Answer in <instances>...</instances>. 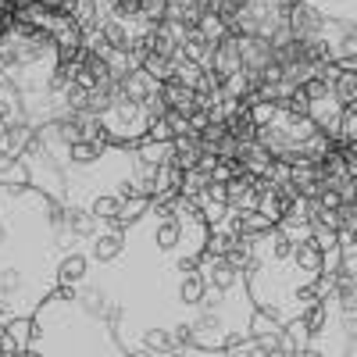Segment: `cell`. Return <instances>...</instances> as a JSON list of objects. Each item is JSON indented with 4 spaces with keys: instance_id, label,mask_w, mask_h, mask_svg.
Here are the masks:
<instances>
[{
    "instance_id": "6",
    "label": "cell",
    "mask_w": 357,
    "mask_h": 357,
    "mask_svg": "<svg viewBox=\"0 0 357 357\" xmlns=\"http://www.w3.org/2000/svg\"><path fill=\"white\" fill-rule=\"evenodd\" d=\"M204 289H207V279L200 272V264L197 268H186V272L175 275V304L183 307V311H197L200 301H204Z\"/></svg>"
},
{
    "instance_id": "14",
    "label": "cell",
    "mask_w": 357,
    "mask_h": 357,
    "mask_svg": "<svg viewBox=\"0 0 357 357\" xmlns=\"http://www.w3.org/2000/svg\"><path fill=\"white\" fill-rule=\"evenodd\" d=\"M340 139H343V143H357V104H347V107H343Z\"/></svg>"
},
{
    "instance_id": "3",
    "label": "cell",
    "mask_w": 357,
    "mask_h": 357,
    "mask_svg": "<svg viewBox=\"0 0 357 357\" xmlns=\"http://www.w3.org/2000/svg\"><path fill=\"white\" fill-rule=\"evenodd\" d=\"M82 247H86V254H89V261H93V264H114L118 257L126 254V229L114 225V222H107V225L93 236V240H86Z\"/></svg>"
},
{
    "instance_id": "10",
    "label": "cell",
    "mask_w": 357,
    "mask_h": 357,
    "mask_svg": "<svg viewBox=\"0 0 357 357\" xmlns=\"http://www.w3.org/2000/svg\"><path fill=\"white\" fill-rule=\"evenodd\" d=\"M293 264L301 268L304 275H318V272H321V264H325V247L314 240V232L304 236V240L293 247Z\"/></svg>"
},
{
    "instance_id": "8",
    "label": "cell",
    "mask_w": 357,
    "mask_h": 357,
    "mask_svg": "<svg viewBox=\"0 0 357 357\" xmlns=\"http://www.w3.org/2000/svg\"><path fill=\"white\" fill-rule=\"evenodd\" d=\"M33 343V318H8V329L0 336V357H25Z\"/></svg>"
},
{
    "instance_id": "5",
    "label": "cell",
    "mask_w": 357,
    "mask_h": 357,
    "mask_svg": "<svg viewBox=\"0 0 357 357\" xmlns=\"http://www.w3.org/2000/svg\"><path fill=\"white\" fill-rule=\"evenodd\" d=\"M89 268H93V261H89L86 247L65 250L61 257H57V289H75L89 275Z\"/></svg>"
},
{
    "instance_id": "15",
    "label": "cell",
    "mask_w": 357,
    "mask_h": 357,
    "mask_svg": "<svg viewBox=\"0 0 357 357\" xmlns=\"http://www.w3.org/2000/svg\"><path fill=\"white\" fill-rule=\"evenodd\" d=\"M333 89H336V97H340L343 104H357V75H354V72H343Z\"/></svg>"
},
{
    "instance_id": "11",
    "label": "cell",
    "mask_w": 357,
    "mask_h": 357,
    "mask_svg": "<svg viewBox=\"0 0 357 357\" xmlns=\"http://www.w3.org/2000/svg\"><path fill=\"white\" fill-rule=\"evenodd\" d=\"M122 204H126V200L118 197L114 190H104V193H97L93 200H89L86 207H89V211H93L100 222H114L118 215H122Z\"/></svg>"
},
{
    "instance_id": "1",
    "label": "cell",
    "mask_w": 357,
    "mask_h": 357,
    "mask_svg": "<svg viewBox=\"0 0 357 357\" xmlns=\"http://www.w3.org/2000/svg\"><path fill=\"white\" fill-rule=\"evenodd\" d=\"M29 354H122V343L104 318L82 311L61 293H50L33 314Z\"/></svg>"
},
{
    "instance_id": "13",
    "label": "cell",
    "mask_w": 357,
    "mask_h": 357,
    "mask_svg": "<svg viewBox=\"0 0 357 357\" xmlns=\"http://www.w3.org/2000/svg\"><path fill=\"white\" fill-rule=\"evenodd\" d=\"M143 68L151 72V75H154L158 82H165L168 75H175V57H165V54H146Z\"/></svg>"
},
{
    "instance_id": "9",
    "label": "cell",
    "mask_w": 357,
    "mask_h": 357,
    "mask_svg": "<svg viewBox=\"0 0 357 357\" xmlns=\"http://www.w3.org/2000/svg\"><path fill=\"white\" fill-rule=\"evenodd\" d=\"M158 79L146 72V68H132L122 75V97H129L132 104H146L151 97H158Z\"/></svg>"
},
{
    "instance_id": "4",
    "label": "cell",
    "mask_w": 357,
    "mask_h": 357,
    "mask_svg": "<svg viewBox=\"0 0 357 357\" xmlns=\"http://www.w3.org/2000/svg\"><path fill=\"white\" fill-rule=\"evenodd\" d=\"M197 207H200V215L207 218V225H222L225 218H229V193H225V183H215V178H211V183H207L197 197H190Z\"/></svg>"
},
{
    "instance_id": "12",
    "label": "cell",
    "mask_w": 357,
    "mask_h": 357,
    "mask_svg": "<svg viewBox=\"0 0 357 357\" xmlns=\"http://www.w3.org/2000/svg\"><path fill=\"white\" fill-rule=\"evenodd\" d=\"M197 36H200L207 47H218V43L229 36V25H225V18H222V15L207 11V15L200 18V25H197Z\"/></svg>"
},
{
    "instance_id": "2",
    "label": "cell",
    "mask_w": 357,
    "mask_h": 357,
    "mask_svg": "<svg viewBox=\"0 0 357 357\" xmlns=\"http://www.w3.org/2000/svg\"><path fill=\"white\" fill-rule=\"evenodd\" d=\"M325 25H329V15L321 8H314L311 0H293L289 29H293L296 40H325Z\"/></svg>"
},
{
    "instance_id": "7",
    "label": "cell",
    "mask_w": 357,
    "mask_h": 357,
    "mask_svg": "<svg viewBox=\"0 0 357 357\" xmlns=\"http://www.w3.org/2000/svg\"><path fill=\"white\" fill-rule=\"evenodd\" d=\"M107 151H111V139L107 136H79V139L68 143V168L97 165Z\"/></svg>"
}]
</instances>
